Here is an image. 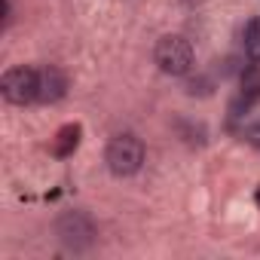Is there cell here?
<instances>
[{
    "mask_svg": "<svg viewBox=\"0 0 260 260\" xmlns=\"http://www.w3.org/2000/svg\"><path fill=\"white\" fill-rule=\"evenodd\" d=\"M153 58H156V64H159L162 74H169V77H187L193 71L196 52H193V43L184 34H166V37H159V43L153 49Z\"/></svg>",
    "mask_w": 260,
    "mask_h": 260,
    "instance_id": "cell-1",
    "label": "cell"
},
{
    "mask_svg": "<svg viewBox=\"0 0 260 260\" xmlns=\"http://www.w3.org/2000/svg\"><path fill=\"white\" fill-rule=\"evenodd\" d=\"M0 95L10 104H19V107L31 104V101H40V71L25 68V64L7 68L4 77H0Z\"/></svg>",
    "mask_w": 260,
    "mask_h": 260,
    "instance_id": "cell-2",
    "label": "cell"
},
{
    "mask_svg": "<svg viewBox=\"0 0 260 260\" xmlns=\"http://www.w3.org/2000/svg\"><path fill=\"white\" fill-rule=\"evenodd\" d=\"M104 162L107 169L116 175V178H128V175H135L144 162V144L141 138L135 135H116L107 150H104Z\"/></svg>",
    "mask_w": 260,
    "mask_h": 260,
    "instance_id": "cell-3",
    "label": "cell"
},
{
    "mask_svg": "<svg viewBox=\"0 0 260 260\" xmlns=\"http://www.w3.org/2000/svg\"><path fill=\"white\" fill-rule=\"evenodd\" d=\"M58 236H61L68 245H74V248H83L86 242H92V236H95V226H92V220H89L86 214H80V211H71V214H64V217L58 220Z\"/></svg>",
    "mask_w": 260,
    "mask_h": 260,
    "instance_id": "cell-4",
    "label": "cell"
},
{
    "mask_svg": "<svg viewBox=\"0 0 260 260\" xmlns=\"http://www.w3.org/2000/svg\"><path fill=\"white\" fill-rule=\"evenodd\" d=\"M68 95V74L55 64H46L40 71V101L46 104H55Z\"/></svg>",
    "mask_w": 260,
    "mask_h": 260,
    "instance_id": "cell-5",
    "label": "cell"
},
{
    "mask_svg": "<svg viewBox=\"0 0 260 260\" xmlns=\"http://www.w3.org/2000/svg\"><path fill=\"white\" fill-rule=\"evenodd\" d=\"M80 138H83V125L80 122H64L58 132H55V138H52V156L55 159H68V156H74V150L80 147Z\"/></svg>",
    "mask_w": 260,
    "mask_h": 260,
    "instance_id": "cell-6",
    "label": "cell"
},
{
    "mask_svg": "<svg viewBox=\"0 0 260 260\" xmlns=\"http://www.w3.org/2000/svg\"><path fill=\"white\" fill-rule=\"evenodd\" d=\"M239 95H242L251 107L260 101V64H257V61L245 64V68L239 71Z\"/></svg>",
    "mask_w": 260,
    "mask_h": 260,
    "instance_id": "cell-7",
    "label": "cell"
},
{
    "mask_svg": "<svg viewBox=\"0 0 260 260\" xmlns=\"http://www.w3.org/2000/svg\"><path fill=\"white\" fill-rule=\"evenodd\" d=\"M242 40H245V52L251 61H260V19H248L245 31H242Z\"/></svg>",
    "mask_w": 260,
    "mask_h": 260,
    "instance_id": "cell-8",
    "label": "cell"
},
{
    "mask_svg": "<svg viewBox=\"0 0 260 260\" xmlns=\"http://www.w3.org/2000/svg\"><path fill=\"white\" fill-rule=\"evenodd\" d=\"M187 95H199V98H205V95H211L214 92V80L211 77H205V74H196V77H190L187 80Z\"/></svg>",
    "mask_w": 260,
    "mask_h": 260,
    "instance_id": "cell-9",
    "label": "cell"
},
{
    "mask_svg": "<svg viewBox=\"0 0 260 260\" xmlns=\"http://www.w3.org/2000/svg\"><path fill=\"white\" fill-rule=\"evenodd\" d=\"M245 135H248V141H251L254 147H260V119H257V122H251V125L245 128Z\"/></svg>",
    "mask_w": 260,
    "mask_h": 260,
    "instance_id": "cell-10",
    "label": "cell"
},
{
    "mask_svg": "<svg viewBox=\"0 0 260 260\" xmlns=\"http://www.w3.org/2000/svg\"><path fill=\"white\" fill-rule=\"evenodd\" d=\"M254 202H257V208H260V187H257V193H254Z\"/></svg>",
    "mask_w": 260,
    "mask_h": 260,
    "instance_id": "cell-11",
    "label": "cell"
}]
</instances>
